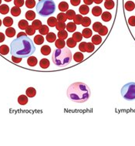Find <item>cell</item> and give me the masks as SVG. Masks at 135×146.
<instances>
[{
    "label": "cell",
    "instance_id": "cell-15",
    "mask_svg": "<svg viewBox=\"0 0 135 146\" xmlns=\"http://www.w3.org/2000/svg\"><path fill=\"white\" fill-rule=\"evenodd\" d=\"M101 18L104 22H109L111 21V19L112 18L111 13H109V12H104V13H102L101 14Z\"/></svg>",
    "mask_w": 135,
    "mask_h": 146
},
{
    "label": "cell",
    "instance_id": "cell-31",
    "mask_svg": "<svg viewBox=\"0 0 135 146\" xmlns=\"http://www.w3.org/2000/svg\"><path fill=\"white\" fill-rule=\"evenodd\" d=\"M66 18L67 19H73V18L76 16V13H75L74 10H73V9H68V10L66 11Z\"/></svg>",
    "mask_w": 135,
    "mask_h": 146
},
{
    "label": "cell",
    "instance_id": "cell-9",
    "mask_svg": "<svg viewBox=\"0 0 135 146\" xmlns=\"http://www.w3.org/2000/svg\"><path fill=\"white\" fill-rule=\"evenodd\" d=\"M50 60L48 59L43 58L40 61V66L42 69H47L50 66Z\"/></svg>",
    "mask_w": 135,
    "mask_h": 146
},
{
    "label": "cell",
    "instance_id": "cell-14",
    "mask_svg": "<svg viewBox=\"0 0 135 146\" xmlns=\"http://www.w3.org/2000/svg\"><path fill=\"white\" fill-rule=\"evenodd\" d=\"M37 59H36V57H35V56H29V58L27 60V64L30 66H35L37 64Z\"/></svg>",
    "mask_w": 135,
    "mask_h": 146
},
{
    "label": "cell",
    "instance_id": "cell-22",
    "mask_svg": "<svg viewBox=\"0 0 135 146\" xmlns=\"http://www.w3.org/2000/svg\"><path fill=\"white\" fill-rule=\"evenodd\" d=\"M46 40L49 42H55L56 40V36L55 33H48L46 34Z\"/></svg>",
    "mask_w": 135,
    "mask_h": 146
},
{
    "label": "cell",
    "instance_id": "cell-35",
    "mask_svg": "<svg viewBox=\"0 0 135 146\" xmlns=\"http://www.w3.org/2000/svg\"><path fill=\"white\" fill-rule=\"evenodd\" d=\"M39 32H40V35H46L49 33V27L46 25H42L39 29Z\"/></svg>",
    "mask_w": 135,
    "mask_h": 146
},
{
    "label": "cell",
    "instance_id": "cell-60",
    "mask_svg": "<svg viewBox=\"0 0 135 146\" xmlns=\"http://www.w3.org/2000/svg\"><path fill=\"white\" fill-rule=\"evenodd\" d=\"M105 1H107V0H105Z\"/></svg>",
    "mask_w": 135,
    "mask_h": 146
},
{
    "label": "cell",
    "instance_id": "cell-5",
    "mask_svg": "<svg viewBox=\"0 0 135 146\" xmlns=\"http://www.w3.org/2000/svg\"><path fill=\"white\" fill-rule=\"evenodd\" d=\"M122 97L127 101L135 100V82H129L121 88Z\"/></svg>",
    "mask_w": 135,
    "mask_h": 146
},
{
    "label": "cell",
    "instance_id": "cell-12",
    "mask_svg": "<svg viewBox=\"0 0 135 146\" xmlns=\"http://www.w3.org/2000/svg\"><path fill=\"white\" fill-rule=\"evenodd\" d=\"M66 29L68 32L73 33L75 32V30L77 29V26H76V24H75L74 23L70 22V23H69L67 25H66Z\"/></svg>",
    "mask_w": 135,
    "mask_h": 146
},
{
    "label": "cell",
    "instance_id": "cell-45",
    "mask_svg": "<svg viewBox=\"0 0 135 146\" xmlns=\"http://www.w3.org/2000/svg\"><path fill=\"white\" fill-rule=\"evenodd\" d=\"M94 44L92 42H87V53H92L94 50Z\"/></svg>",
    "mask_w": 135,
    "mask_h": 146
},
{
    "label": "cell",
    "instance_id": "cell-43",
    "mask_svg": "<svg viewBox=\"0 0 135 146\" xmlns=\"http://www.w3.org/2000/svg\"><path fill=\"white\" fill-rule=\"evenodd\" d=\"M36 5V1L35 0H26V6L29 9L34 8Z\"/></svg>",
    "mask_w": 135,
    "mask_h": 146
},
{
    "label": "cell",
    "instance_id": "cell-54",
    "mask_svg": "<svg viewBox=\"0 0 135 146\" xmlns=\"http://www.w3.org/2000/svg\"><path fill=\"white\" fill-rule=\"evenodd\" d=\"M27 36V34L26 33L20 32L19 33H18V35H17V38L20 37V36Z\"/></svg>",
    "mask_w": 135,
    "mask_h": 146
},
{
    "label": "cell",
    "instance_id": "cell-42",
    "mask_svg": "<svg viewBox=\"0 0 135 146\" xmlns=\"http://www.w3.org/2000/svg\"><path fill=\"white\" fill-rule=\"evenodd\" d=\"M73 20L74 21V23L76 24V25H80V24H81V23H82V20H83L82 15H80V14L76 15Z\"/></svg>",
    "mask_w": 135,
    "mask_h": 146
},
{
    "label": "cell",
    "instance_id": "cell-11",
    "mask_svg": "<svg viewBox=\"0 0 135 146\" xmlns=\"http://www.w3.org/2000/svg\"><path fill=\"white\" fill-rule=\"evenodd\" d=\"M50 52L51 48L50 46L44 45L43 46H42V48H41V53H42V55H44V56H48V55H50Z\"/></svg>",
    "mask_w": 135,
    "mask_h": 146
},
{
    "label": "cell",
    "instance_id": "cell-40",
    "mask_svg": "<svg viewBox=\"0 0 135 146\" xmlns=\"http://www.w3.org/2000/svg\"><path fill=\"white\" fill-rule=\"evenodd\" d=\"M35 33H36V29L32 27V25L31 26H28V27L26 28V33L27 35H29V36H32V35H34Z\"/></svg>",
    "mask_w": 135,
    "mask_h": 146
},
{
    "label": "cell",
    "instance_id": "cell-36",
    "mask_svg": "<svg viewBox=\"0 0 135 146\" xmlns=\"http://www.w3.org/2000/svg\"><path fill=\"white\" fill-rule=\"evenodd\" d=\"M91 24V19L89 17H83L81 25L84 27H88Z\"/></svg>",
    "mask_w": 135,
    "mask_h": 146
},
{
    "label": "cell",
    "instance_id": "cell-56",
    "mask_svg": "<svg viewBox=\"0 0 135 146\" xmlns=\"http://www.w3.org/2000/svg\"><path fill=\"white\" fill-rule=\"evenodd\" d=\"M4 1H5V2H11L12 0H4Z\"/></svg>",
    "mask_w": 135,
    "mask_h": 146
},
{
    "label": "cell",
    "instance_id": "cell-53",
    "mask_svg": "<svg viewBox=\"0 0 135 146\" xmlns=\"http://www.w3.org/2000/svg\"><path fill=\"white\" fill-rule=\"evenodd\" d=\"M5 40V35L3 33H0V42H3Z\"/></svg>",
    "mask_w": 135,
    "mask_h": 146
},
{
    "label": "cell",
    "instance_id": "cell-21",
    "mask_svg": "<svg viewBox=\"0 0 135 146\" xmlns=\"http://www.w3.org/2000/svg\"><path fill=\"white\" fill-rule=\"evenodd\" d=\"M102 42V38L100 35H94L92 37V43L95 45H100Z\"/></svg>",
    "mask_w": 135,
    "mask_h": 146
},
{
    "label": "cell",
    "instance_id": "cell-8",
    "mask_svg": "<svg viewBox=\"0 0 135 146\" xmlns=\"http://www.w3.org/2000/svg\"><path fill=\"white\" fill-rule=\"evenodd\" d=\"M79 12L80 15H87L90 12V8L87 5H81L79 8Z\"/></svg>",
    "mask_w": 135,
    "mask_h": 146
},
{
    "label": "cell",
    "instance_id": "cell-58",
    "mask_svg": "<svg viewBox=\"0 0 135 146\" xmlns=\"http://www.w3.org/2000/svg\"><path fill=\"white\" fill-rule=\"evenodd\" d=\"M1 3H2V0H0V5H1Z\"/></svg>",
    "mask_w": 135,
    "mask_h": 146
},
{
    "label": "cell",
    "instance_id": "cell-28",
    "mask_svg": "<svg viewBox=\"0 0 135 146\" xmlns=\"http://www.w3.org/2000/svg\"><path fill=\"white\" fill-rule=\"evenodd\" d=\"M9 6L5 4H3L0 5V13L3 15H5V14L9 13Z\"/></svg>",
    "mask_w": 135,
    "mask_h": 146
},
{
    "label": "cell",
    "instance_id": "cell-19",
    "mask_svg": "<svg viewBox=\"0 0 135 146\" xmlns=\"http://www.w3.org/2000/svg\"><path fill=\"white\" fill-rule=\"evenodd\" d=\"M5 35L9 38L13 37L16 35V29L13 28V27H9L8 29L5 30Z\"/></svg>",
    "mask_w": 135,
    "mask_h": 146
},
{
    "label": "cell",
    "instance_id": "cell-32",
    "mask_svg": "<svg viewBox=\"0 0 135 146\" xmlns=\"http://www.w3.org/2000/svg\"><path fill=\"white\" fill-rule=\"evenodd\" d=\"M29 26V23H28V22L26 20V19H22L19 22V23H18V27L20 29H26L27 27Z\"/></svg>",
    "mask_w": 135,
    "mask_h": 146
},
{
    "label": "cell",
    "instance_id": "cell-20",
    "mask_svg": "<svg viewBox=\"0 0 135 146\" xmlns=\"http://www.w3.org/2000/svg\"><path fill=\"white\" fill-rule=\"evenodd\" d=\"M65 45H66V42L64 41V40H62V39H57V40L55 41V46L57 49H62V48L65 47Z\"/></svg>",
    "mask_w": 135,
    "mask_h": 146
},
{
    "label": "cell",
    "instance_id": "cell-7",
    "mask_svg": "<svg viewBox=\"0 0 135 146\" xmlns=\"http://www.w3.org/2000/svg\"><path fill=\"white\" fill-rule=\"evenodd\" d=\"M92 30L90 29H89L88 27H87V28H85L84 29H83L82 31V36L83 37L86 38V39H88V38L91 37V36H92Z\"/></svg>",
    "mask_w": 135,
    "mask_h": 146
},
{
    "label": "cell",
    "instance_id": "cell-33",
    "mask_svg": "<svg viewBox=\"0 0 135 146\" xmlns=\"http://www.w3.org/2000/svg\"><path fill=\"white\" fill-rule=\"evenodd\" d=\"M57 36L59 37V39H62V40H65L68 36V33L66 30H60L59 31L58 33H57Z\"/></svg>",
    "mask_w": 135,
    "mask_h": 146
},
{
    "label": "cell",
    "instance_id": "cell-48",
    "mask_svg": "<svg viewBox=\"0 0 135 146\" xmlns=\"http://www.w3.org/2000/svg\"><path fill=\"white\" fill-rule=\"evenodd\" d=\"M14 5L20 8L24 5V0H14Z\"/></svg>",
    "mask_w": 135,
    "mask_h": 146
},
{
    "label": "cell",
    "instance_id": "cell-27",
    "mask_svg": "<svg viewBox=\"0 0 135 146\" xmlns=\"http://www.w3.org/2000/svg\"><path fill=\"white\" fill-rule=\"evenodd\" d=\"M92 14L94 16H100L102 14V9L99 6H94L92 9Z\"/></svg>",
    "mask_w": 135,
    "mask_h": 146
},
{
    "label": "cell",
    "instance_id": "cell-4",
    "mask_svg": "<svg viewBox=\"0 0 135 146\" xmlns=\"http://www.w3.org/2000/svg\"><path fill=\"white\" fill-rule=\"evenodd\" d=\"M56 5L53 0H40L36 5V11L38 14L41 16H50L55 13Z\"/></svg>",
    "mask_w": 135,
    "mask_h": 146
},
{
    "label": "cell",
    "instance_id": "cell-23",
    "mask_svg": "<svg viewBox=\"0 0 135 146\" xmlns=\"http://www.w3.org/2000/svg\"><path fill=\"white\" fill-rule=\"evenodd\" d=\"M124 7L126 9V10L127 11H132L134 9L135 4L132 1H127V3H125Z\"/></svg>",
    "mask_w": 135,
    "mask_h": 146
},
{
    "label": "cell",
    "instance_id": "cell-2",
    "mask_svg": "<svg viewBox=\"0 0 135 146\" xmlns=\"http://www.w3.org/2000/svg\"><path fill=\"white\" fill-rule=\"evenodd\" d=\"M67 96L71 101L74 102L83 103L90 98V90L84 83H74L72 84L67 89Z\"/></svg>",
    "mask_w": 135,
    "mask_h": 146
},
{
    "label": "cell",
    "instance_id": "cell-50",
    "mask_svg": "<svg viewBox=\"0 0 135 146\" xmlns=\"http://www.w3.org/2000/svg\"><path fill=\"white\" fill-rule=\"evenodd\" d=\"M22 58L17 57V56H12V60H13V63H15V64H19V63L22 61Z\"/></svg>",
    "mask_w": 135,
    "mask_h": 146
},
{
    "label": "cell",
    "instance_id": "cell-10",
    "mask_svg": "<svg viewBox=\"0 0 135 146\" xmlns=\"http://www.w3.org/2000/svg\"><path fill=\"white\" fill-rule=\"evenodd\" d=\"M25 16H26V19L29 20V21H33L35 18H36V13H35L33 11L29 10L26 13Z\"/></svg>",
    "mask_w": 135,
    "mask_h": 146
},
{
    "label": "cell",
    "instance_id": "cell-41",
    "mask_svg": "<svg viewBox=\"0 0 135 146\" xmlns=\"http://www.w3.org/2000/svg\"><path fill=\"white\" fill-rule=\"evenodd\" d=\"M97 33L100 34V36H106L107 34V33H108V29L105 26H102L101 27V29L98 30Z\"/></svg>",
    "mask_w": 135,
    "mask_h": 146
},
{
    "label": "cell",
    "instance_id": "cell-34",
    "mask_svg": "<svg viewBox=\"0 0 135 146\" xmlns=\"http://www.w3.org/2000/svg\"><path fill=\"white\" fill-rule=\"evenodd\" d=\"M114 2L113 0H107L104 3V6L107 9H112L114 7Z\"/></svg>",
    "mask_w": 135,
    "mask_h": 146
},
{
    "label": "cell",
    "instance_id": "cell-13",
    "mask_svg": "<svg viewBox=\"0 0 135 146\" xmlns=\"http://www.w3.org/2000/svg\"><path fill=\"white\" fill-rule=\"evenodd\" d=\"M59 9L62 12V13H64V12H66V11L69 9V5H68V3H66V2H61L58 5Z\"/></svg>",
    "mask_w": 135,
    "mask_h": 146
},
{
    "label": "cell",
    "instance_id": "cell-38",
    "mask_svg": "<svg viewBox=\"0 0 135 146\" xmlns=\"http://www.w3.org/2000/svg\"><path fill=\"white\" fill-rule=\"evenodd\" d=\"M66 45L69 48H74L77 46V42L73 38H69L66 41Z\"/></svg>",
    "mask_w": 135,
    "mask_h": 146
},
{
    "label": "cell",
    "instance_id": "cell-25",
    "mask_svg": "<svg viewBox=\"0 0 135 146\" xmlns=\"http://www.w3.org/2000/svg\"><path fill=\"white\" fill-rule=\"evenodd\" d=\"M56 23H57V19H56V17H50L49 19H47V24L49 27H56Z\"/></svg>",
    "mask_w": 135,
    "mask_h": 146
},
{
    "label": "cell",
    "instance_id": "cell-46",
    "mask_svg": "<svg viewBox=\"0 0 135 146\" xmlns=\"http://www.w3.org/2000/svg\"><path fill=\"white\" fill-rule=\"evenodd\" d=\"M103 25L101 24V23H100V22H96V23H94L93 25V29L94 32H98V30L101 29V27H102Z\"/></svg>",
    "mask_w": 135,
    "mask_h": 146
},
{
    "label": "cell",
    "instance_id": "cell-16",
    "mask_svg": "<svg viewBox=\"0 0 135 146\" xmlns=\"http://www.w3.org/2000/svg\"><path fill=\"white\" fill-rule=\"evenodd\" d=\"M26 94L27 97H29V98H33L36 94V89L34 88H27Z\"/></svg>",
    "mask_w": 135,
    "mask_h": 146
},
{
    "label": "cell",
    "instance_id": "cell-6",
    "mask_svg": "<svg viewBox=\"0 0 135 146\" xmlns=\"http://www.w3.org/2000/svg\"><path fill=\"white\" fill-rule=\"evenodd\" d=\"M83 58H84V56H83V54L81 52H77L73 55V60L76 62H77V63L82 62L83 60Z\"/></svg>",
    "mask_w": 135,
    "mask_h": 146
},
{
    "label": "cell",
    "instance_id": "cell-37",
    "mask_svg": "<svg viewBox=\"0 0 135 146\" xmlns=\"http://www.w3.org/2000/svg\"><path fill=\"white\" fill-rule=\"evenodd\" d=\"M57 21L58 22H62V23H65V22L67 20V18H66V14L64 13H60L57 15Z\"/></svg>",
    "mask_w": 135,
    "mask_h": 146
},
{
    "label": "cell",
    "instance_id": "cell-52",
    "mask_svg": "<svg viewBox=\"0 0 135 146\" xmlns=\"http://www.w3.org/2000/svg\"><path fill=\"white\" fill-rule=\"evenodd\" d=\"M83 2H84L85 5H91V4H93V0H83Z\"/></svg>",
    "mask_w": 135,
    "mask_h": 146
},
{
    "label": "cell",
    "instance_id": "cell-29",
    "mask_svg": "<svg viewBox=\"0 0 135 146\" xmlns=\"http://www.w3.org/2000/svg\"><path fill=\"white\" fill-rule=\"evenodd\" d=\"M72 38L76 41L77 42H81V40L83 39V36L81 34V33L79 32H75L73 34V36Z\"/></svg>",
    "mask_w": 135,
    "mask_h": 146
},
{
    "label": "cell",
    "instance_id": "cell-44",
    "mask_svg": "<svg viewBox=\"0 0 135 146\" xmlns=\"http://www.w3.org/2000/svg\"><path fill=\"white\" fill-rule=\"evenodd\" d=\"M56 28L58 31L60 30H64L66 29V24L65 23H62V22H58L56 25Z\"/></svg>",
    "mask_w": 135,
    "mask_h": 146
},
{
    "label": "cell",
    "instance_id": "cell-18",
    "mask_svg": "<svg viewBox=\"0 0 135 146\" xmlns=\"http://www.w3.org/2000/svg\"><path fill=\"white\" fill-rule=\"evenodd\" d=\"M18 103L20 105H26L28 103V97L26 95H20L18 98Z\"/></svg>",
    "mask_w": 135,
    "mask_h": 146
},
{
    "label": "cell",
    "instance_id": "cell-30",
    "mask_svg": "<svg viewBox=\"0 0 135 146\" xmlns=\"http://www.w3.org/2000/svg\"><path fill=\"white\" fill-rule=\"evenodd\" d=\"M9 48L7 45H2L0 46V53L2 54V55H7L9 52Z\"/></svg>",
    "mask_w": 135,
    "mask_h": 146
},
{
    "label": "cell",
    "instance_id": "cell-17",
    "mask_svg": "<svg viewBox=\"0 0 135 146\" xmlns=\"http://www.w3.org/2000/svg\"><path fill=\"white\" fill-rule=\"evenodd\" d=\"M3 23L5 27H10L11 26H13V19H12L11 17H9V16H7V17L4 18Z\"/></svg>",
    "mask_w": 135,
    "mask_h": 146
},
{
    "label": "cell",
    "instance_id": "cell-26",
    "mask_svg": "<svg viewBox=\"0 0 135 146\" xmlns=\"http://www.w3.org/2000/svg\"><path fill=\"white\" fill-rule=\"evenodd\" d=\"M34 42L37 45H41L44 42V37L42 35H37L34 37Z\"/></svg>",
    "mask_w": 135,
    "mask_h": 146
},
{
    "label": "cell",
    "instance_id": "cell-39",
    "mask_svg": "<svg viewBox=\"0 0 135 146\" xmlns=\"http://www.w3.org/2000/svg\"><path fill=\"white\" fill-rule=\"evenodd\" d=\"M41 26H42V23H41V21L39 20V19H36V20H33V22H32V27H33L36 30H39V29L41 27Z\"/></svg>",
    "mask_w": 135,
    "mask_h": 146
},
{
    "label": "cell",
    "instance_id": "cell-1",
    "mask_svg": "<svg viewBox=\"0 0 135 146\" xmlns=\"http://www.w3.org/2000/svg\"><path fill=\"white\" fill-rule=\"evenodd\" d=\"M36 51V46L30 38L20 36L11 42L10 52L12 56L26 58L32 56Z\"/></svg>",
    "mask_w": 135,
    "mask_h": 146
},
{
    "label": "cell",
    "instance_id": "cell-57",
    "mask_svg": "<svg viewBox=\"0 0 135 146\" xmlns=\"http://www.w3.org/2000/svg\"><path fill=\"white\" fill-rule=\"evenodd\" d=\"M1 26H2V20L0 19V27H1Z\"/></svg>",
    "mask_w": 135,
    "mask_h": 146
},
{
    "label": "cell",
    "instance_id": "cell-3",
    "mask_svg": "<svg viewBox=\"0 0 135 146\" xmlns=\"http://www.w3.org/2000/svg\"><path fill=\"white\" fill-rule=\"evenodd\" d=\"M72 53L69 47L56 49L52 54V60L56 66L62 67L67 66L72 60Z\"/></svg>",
    "mask_w": 135,
    "mask_h": 146
},
{
    "label": "cell",
    "instance_id": "cell-51",
    "mask_svg": "<svg viewBox=\"0 0 135 146\" xmlns=\"http://www.w3.org/2000/svg\"><path fill=\"white\" fill-rule=\"evenodd\" d=\"M70 3H71L73 6H77V5H79L80 0H70Z\"/></svg>",
    "mask_w": 135,
    "mask_h": 146
},
{
    "label": "cell",
    "instance_id": "cell-49",
    "mask_svg": "<svg viewBox=\"0 0 135 146\" xmlns=\"http://www.w3.org/2000/svg\"><path fill=\"white\" fill-rule=\"evenodd\" d=\"M128 23L131 27H135V16H130V18L128 19Z\"/></svg>",
    "mask_w": 135,
    "mask_h": 146
},
{
    "label": "cell",
    "instance_id": "cell-59",
    "mask_svg": "<svg viewBox=\"0 0 135 146\" xmlns=\"http://www.w3.org/2000/svg\"><path fill=\"white\" fill-rule=\"evenodd\" d=\"M39 1H40V0H39Z\"/></svg>",
    "mask_w": 135,
    "mask_h": 146
},
{
    "label": "cell",
    "instance_id": "cell-55",
    "mask_svg": "<svg viewBox=\"0 0 135 146\" xmlns=\"http://www.w3.org/2000/svg\"><path fill=\"white\" fill-rule=\"evenodd\" d=\"M103 2V0H93V3H95L96 4H101Z\"/></svg>",
    "mask_w": 135,
    "mask_h": 146
},
{
    "label": "cell",
    "instance_id": "cell-47",
    "mask_svg": "<svg viewBox=\"0 0 135 146\" xmlns=\"http://www.w3.org/2000/svg\"><path fill=\"white\" fill-rule=\"evenodd\" d=\"M79 50H80V52H87V42H80L79 45Z\"/></svg>",
    "mask_w": 135,
    "mask_h": 146
},
{
    "label": "cell",
    "instance_id": "cell-24",
    "mask_svg": "<svg viewBox=\"0 0 135 146\" xmlns=\"http://www.w3.org/2000/svg\"><path fill=\"white\" fill-rule=\"evenodd\" d=\"M11 14L13 16H19L20 14H21V9L19 7H17V6H14L13 8L11 9Z\"/></svg>",
    "mask_w": 135,
    "mask_h": 146
}]
</instances>
